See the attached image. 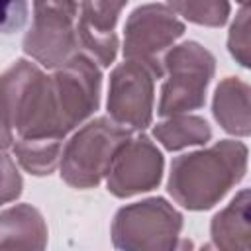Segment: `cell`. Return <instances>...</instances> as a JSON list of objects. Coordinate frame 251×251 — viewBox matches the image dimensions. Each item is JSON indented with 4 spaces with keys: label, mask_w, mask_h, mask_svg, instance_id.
<instances>
[{
    "label": "cell",
    "mask_w": 251,
    "mask_h": 251,
    "mask_svg": "<svg viewBox=\"0 0 251 251\" xmlns=\"http://www.w3.org/2000/svg\"><path fill=\"white\" fill-rule=\"evenodd\" d=\"M247 157V145L237 139H220L210 147L182 153L171 161L167 192L186 210H210L243 180Z\"/></svg>",
    "instance_id": "obj_1"
},
{
    "label": "cell",
    "mask_w": 251,
    "mask_h": 251,
    "mask_svg": "<svg viewBox=\"0 0 251 251\" xmlns=\"http://www.w3.org/2000/svg\"><path fill=\"white\" fill-rule=\"evenodd\" d=\"M102 71L84 53L73 55L49 75V131L63 139L86 124L100 106Z\"/></svg>",
    "instance_id": "obj_2"
},
{
    "label": "cell",
    "mask_w": 251,
    "mask_h": 251,
    "mask_svg": "<svg viewBox=\"0 0 251 251\" xmlns=\"http://www.w3.org/2000/svg\"><path fill=\"white\" fill-rule=\"evenodd\" d=\"M163 84L157 102L161 118L188 114L206 104L216 57L198 41H182L163 55Z\"/></svg>",
    "instance_id": "obj_3"
},
{
    "label": "cell",
    "mask_w": 251,
    "mask_h": 251,
    "mask_svg": "<svg viewBox=\"0 0 251 251\" xmlns=\"http://www.w3.org/2000/svg\"><path fill=\"white\" fill-rule=\"evenodd\" d=\"M129 135V129L118 126L108 116L88 120L63 143L61 178L73 188L98 186Z\"/></svg>",
    "instance_id": "obj_4"
},
{
    "label": "cell",
    "mask_w": 251,
    "mask_h": 251,
    "mask_svg": "<svg viewBox=\"0 0 251 251\" xmlns=\"http://www.w3.org/2000/svg\"><path fill=\"white\" fill-rule=\"evenodd\" d=\"M184 226L182 214L165 198L151 196L122 206L110 226L118 251H175Z\"/></svg>",
    "instance_id": "obj_5"
},
{
    "label": "cell",
    "mask_w": 251,
    "mask_h": 251,
    "mask_svg": "<svg viewBox=\"0 0 251 251\" xmlns=\"http://www.w3.org/2000/svg\"><path fill=\"white\" fill-rule=\"evenodd\" d=\"M159 78H163V67L157 65L131 59L116 65L108 82V118L129 131H143L151 126Z\"/></svg>",
    "instance_id": "obj_6"
},
{
    "label": "cell",
    "mask_w": 251,
    "mask_h": 251,
    "mask_svg": "<svg viewBox=\"0 0 251 251\" xmlns=\"http://www.w3.org/2000/svg\"><path fill=\"white\" fill-rule=\"evenodd\" d=\"M31 24L24 35L22 49L45 69H59L78 51L76 2H33Z\"/></svg>",
    "instance_id": "obj_7"
},
{
    "label": "cell",
    "mask_w": 251,
    "mask_h": 251,
    "mask_svg": "<svg viewBox=\"0 0 251 251\" xmlns=\"http://www.w3.org/2000/svg\"><path fill=\"white\" fill-rule=\"evenodd\" d=\"M184 35V22L167 2L141 4L124 25V59L163 67V55Z\"/></svg>",
    "instance_id": "obj_8"
},
{
    "label": "cell",
    "mask_w": 251,
    "mask_h": 251,
    "mask_svg": "<svg viewBox=\"0 0 251 251\" xmlns=\"http://www.w3.org/2000/svg\"><path fill=\"white\" fill-rule=\"evenodd\" d=\"M165 157L145 133H135L118 149L108 173L106 188L116 198H131L159 186L163 178Z\"/></svg>",
    "instance_id": "obj_9"
},
{
    "label": "cell",
    "mask_w": 251,
    "mask_h": 251,
    "mask_svg": "<svg viewBox=\"0 0 251 251\" xmlns=\"http://www.w3.org/2000/svg\"><path fill=\"white\" fill-rule=\"evenodd\" d=\"M124 8L126 2L112 0H94L78 4V16L75 25L78 51L90 57L100 69H106L116 61L120 47L116 25Z\"/></svg>",
    "instance_id": "obj_10"
},
{
    "label": "cell",
    "mask_w": 251,
    "mask_h": 251,
    "mask_svg": "<svg viewBox=\"0 0 251 251\" xmlns=\"http://www.w3.org/2000/svg\"><path fill=\"white\" fill-rule=\"evenodd\" d=\"M47 224L31 204H14L0 210V251H45Z\"/></svg>",
    "instance_id": "obj_11"
},
{
    "label": "cell",
    "mask_w": 251,
    "mask_h": 251,
    "mask_svg": "<svg viewBox=\"0 0 251 251\" xmlns=\"http://www.w3.org/2000/svg\"><path fill=\"white\" fill-rule=\"evenodd\" d=\"M251 88L239 76H226L218 82L212 98V114L220 127L235 137L251 133Z\"/></svg>",
    "instance_id": "obj_12"
},
{
    "label": "cell",
    "mask_w": 251,
    "mask_h": 251,
    "mask_svg": "<svg viewBox=\"0 0 251 251\" xmlns=\"http://www.w3.org/2000/svg\"><path fill=\"white\" fill-rule=\"evenodd\" d=\"M249 188H241L210 222L212 245L218 251H249Z\"/></svg>",
    "instance_id": "obj_13"
},
{
    "label": "cell",
    "mask_w": 251,
    "mask_h": 251,
    "mask_svg": "<svg viewBox=\"0 0 251 251\" xmlns=\"http://www.w3.org/2000/svg\"><path fill=\"white\" fill-rule=\"evenodd\" d=\"M153 137L167 151H180L186 147L206 145L212 139V127L202 116L176 114L157 122L153 126Z\"/></svg>",
    "instance_id": "obj_14"
},
{
    "label": "cell",
    "mask_w": 251,
    "mask_h": 251,
    "mask_svg": "<svg viewBox=\"0 0 251 251\" xmlns=\"http://www.w3.org/2000/svg\"><path fill=\"white\" fill-rule=\"evenodd\" d=\"M12 153L24 171L33 176H47L61 163L63 139H18Z\"/></svg>",
    "instance_id": "obj_15"
},
{
    "label": "cell",
    "mask_w": 251,
    "mask_h": 251,
    "mask_svg": "<svg viewBox=\"0 0 251 251\" xmlns=\"http://www.w3.org/2000/svg\"><path fill=\"white\" fill-rule=\"evenodd\" d=\"M169 8L180 18L208 27H220L227 22L231 6L220 0H180V2H167Z\"/></svg>",
    "instance_id": "obj_16"
},
{
    "label": "cell",
    "mask_w": 251,
    "mask_h": 251,
    "mask_svg": "<svg viewBox=\"0 0 251 251\" xmlns=\"http://www.w3.org/2000/svg\"><path fill=\"white\" fill-rule=\"evenodd\" d=\"M249 22H251V8L249 4H243L237 14L235 20L229 25V33H227V51L229 55L235 59V63H239L243 69H249L251 65V31H249Z\"/></svg>",
    "instance_id": "obj_17"
},
{
    "label": "cell",
    "mask_w": 251,
    "mask_h": 251,
    "mask_svg": "<svg viewBox=\"0 0 251 251\" xmlns=\"http://www.w3.org/2000/svg\"><path fill=\"white\" fill-rule=\"evenodd\" d=\"M22 188L24 180L16 167V161L8 153L0 151V206L20 198Z\"/></svg>",
    "instance_id": "obj_18"
},
{
    "label": "cell",
    "mask_w": 251,
    "mask_h": 251,
    "mask_svg": "<svg viewBox=\"0 0 251 251\" xmlns=\"http://www.w3.org/2000/svg\"><path fill=\"white\" fill-rule=\"evenodd\" d=\"M29 4L24 0L14 2H0V33H14L24 27L27 22Z\"/></svg>",
    "instance_id": "obj_19"
},
{
    "label": "cell",
    "mask_w": 251,
    "mask_h": 251,
    "mask_svg": "<svg viewBox=\"0 0 251 251\" xmlns=\"http://www.w3.org/2000/svg\"><path fill=\"white\" fill-rule=\"evenodd\" d=\"M14 145V129L10 127V124L6 122V118L0 112V151L8 149Z\"/></svg>",
    "instance_id": "obj_20"
},
{
    "label": "cell",
    "mask_w": 251,
    "mask_h": 251,
    "mask_svg": "<svg viewBox=\"0 0 251 251\" xmlns=\"http://www.w3.org/2000/svg\"><path fill=\"white\" fill-rule=\"evenodd\" d=\"M175 251H194V243H192V239H188V237H180L178 243H176V247H175Z\"/></svg>",
    "instance_id": "obj_21"
},
{
    "label": "cell",
    "mask_w": 251,
    "mask_h": 251,
    "mask_svg": "<svg viewBox=\"0 0 251 251\" xmlns=\"http://www.w3.org/2000/svg\"><path fill=\"white\" fill-rule=\"evenodd\" d=\"M198 251H218V249H216V247H214L212 243H204V245H202V247H200Z\"/></svg>",
    "instance_id": "obj_22"
}]
</instances>
